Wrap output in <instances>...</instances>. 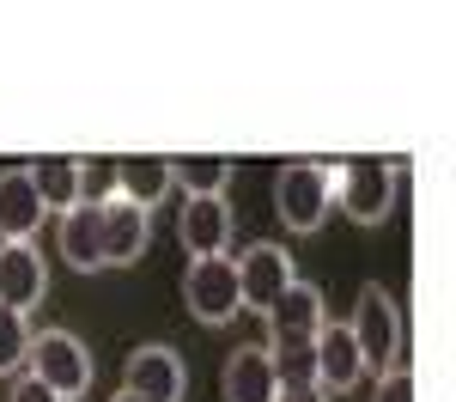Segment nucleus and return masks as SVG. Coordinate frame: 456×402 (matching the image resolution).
Wrapping results in <instances>:
<instances>
[{"label": "nucleus", "mask_w": 456, "mask_h": 402, "mask_svg": "<svg viewBox=\"0 0 456 402\" xmlns=\"http://www.w3.org/2000/svg\"><path fill=\"white\" fill-rule=\"evenodd\" d=\"M347 335H353V348H359V360H365V372H389V365H402L408 324H402L395 292L378 287V281H365V287H359V299H353Z\"/></svg>", "instance_id": "obj_1"}, {"label": "nucleus", "mask_w": 456, "mask_h": 402, "mask_svg": "<svg viewBox=\"0 0 456 402\" xmlns=\"http://www.w3.org/2000/svg\"><path fill=\"white\" fill-rule=\"evenodd\" d=\"M25 372H31L43 390H55L61 402H79L86 390H92V378H98V365H92V348H86L73 329H31Z\"/></svg>", "instance_id": "obj_2"}, {"label": "nucleus", "mask_w": 456, "mask_h": 402, "mask_svg": "<svg viewBox=\"0 0 456 402\" xmlns=\"http://www.w3.org/2000/svg\"><path fill=\"white\" fill-rule=\"evenodd\" d=\"M335 208V165L329 159H286L274 171V214L286 232H316Z\"/></svg>", "instance_id": "obj_3"}, {"label": "nucleus", "mask_w": 456, "mask_h": 402, "mask_svg": "<svg viewBox=\"0 0 456 402\" xmlns=\"http://www.w3.org/2000/svg\"><path fill=\"white\" fill-rule=\"evenodd\" d=\"M335 208L359 226H384L395 208V165L389 159H341L335 165Z\"/></svg>", "instance_id": "obj_4"}, {"label": "nucleus", "mask_w": 456, "mask_h": 402, "mask_svg": "<svg viewBox=\"0 0 456 402\" xmlns=\"http://www.w3.org/2000/svg\"><path fill=\"white\" fill-rule=\"evenodd\" d=\"M183 305H189V317L195 324H232L244 305H238V262H232V250L225 256H195L189 262V275H183Z\"/></svg>", "instance_id": "obj_5"}, {"label": "nucleus", "mask_w": 456, "mask_h": 402, "mask_svg": "<svg viewBox=\"0 0 456 402\" xmlns=\"http://www.w3.org/2000/svg\"><path fill=\"white\" fill-rule=\"evenodd\" d=\"M232 262H238V305H244V311H256V317H268V305H274V299L298 281L292 250H286V244H274V238L249 244V250L232 256Z\"/></svg>", "instance_id": "obj_6"}, {"label": "nucleus", "mask_w": 456, "mask_h": 402, "mask_svg": "<svg viewBox=\"0 0 456 402\" xmlns=\"http://www.w3.org/2000/svg\"><path fill=\"white\" fill-rule=\"evenodd\" d=\"M122 390L134 402H183L189 397V365L171 341H146L122 365Z\"/></svg>", "instance_id": "obj_7"}, {"label": "nucleus", "mask_w": 456, "mask_h": 402, "mask_svg": "<svg viewBox=\"0 0 456 402\" xmlns=\"http://www.w3.org/2000/svg\"><path fill=\"white\" fill-rule=\"evenodd\" d=\"M232 201L225 195H183V214H176V244L195 256H225L232 250Z\"/></svg>", "instance_id": "obj_8"}, {"label": "nucleus", "mask_w": 456, "mask_h": 402, "mask_svg": "<svg viewBox=\"0 0 456 402\" xmlns=\"http://www.w3.org/2000/svg\"><path fill=\"white\" fill-rule=\"evenodd\" d=\"M49 299V262L37 244H0V305L31 317L37 305Z\"/></svg>", "instance_id": "obj_9"}, {"label": "nucleus", "mask_w": 456, "mask_h": 402, "mask_svg": "<svg viewBox=\"0 0 456 402\" xmlns=\"http://www.w3.org/2000/svg\"><path fill=\"white\" fill-rule=\"evenodd\" d=\"M311 354H316V390H322V397H347V390H359L365 360H359V348H353L347 324H322L311 335Z\"/></svg>", "instance_id": "obj_10"}, {"label": "nucleus", "mask_w": 456, "mask_h": 402, "mask_svg": "<svg viewBox=\"0 0 456 402\" xmlns=\"http://www.w3.org/2000/svg\"><path fill=\"white\" fill-rule=\"evenodd\" d=\"M55 250H61L68 268L98 275V268H104V208L73 201L68 214H55Z\"/></svg>", "instance_id": "obj_11"}, {"label": "nucleus", "mask_w": 456, "mask_h": 402, "mask_svg": "<svg viewBox=\"0 0 456 402\" xmlns=\"http://www.w3.org/2000/svg\"><path fill=\"white\" fill-rule=\"evenodd\" d=\"M43 201H37L31 189V171L25 165H12V171H0V244H37V232H43Z\"/></svg>", "instance_id": "obj_12"}, {"label": "nucleus", "mask_w": 456, "mask_h": 402, "mask_svg": "<svg viewBox=\"0 0 456 402\" xmlns=\"http://www.w3.org/2000/svg\"><path fill=\"white\" fill-rule=\"evenodd\" d=\"M219 397L225 402H274L281 397V378H274V360H268V348H238V354H225L219 365Z\"/></svg>", "instance_id": "obj_13"}, {"label": "nucleus", "mask_w": 456, "mask_h": 402, "mask_svg": "<svg viewBox=\"0 0 456 402\" xmlns=\"http://www.w3.org/2000/svg\"><path fill=\"white\" fill-rule=\"evenodd\" d=\"M322 324H329L322 287H311V281H292V287L268 305V341H311Z\"/></svg>", "instance_id": "obj_14"}, {"label": "nucleus", "mask_w": 456, "mask_h": 402, "mask_svg": "<svg viewBox=\"0 0 456 402\" xmlns=\"http://www.w3.org/2000/svg\"><path fill=\"white\" fill-rule=\"evenodd\" d=\"M146 244H152V214L134 208V201H104V268H128L141 262Z\"/></svg>", "instance_id": "obj_15"}, {"label": "nucleus", "mask_w": 456, "mask_h": 402, "mask_svg": "<svg viewBox=\"0 0 456 402\" xmlns=\"http://www.w3.org/2000/svg\"><path fill=\"white\" fill-rule=\"evenodd\" d=\"M116 195L152 214L171 195V152H122L116 159Z\"/></svg>", "instance_id": "obj_16"}, {"label": "nucleus", "mask_w": 456, "mask_h": 402, "mask_svg": "<svg viewBox=\"0 0 456 402\" xmlns=\"http://www.w3.org/2000/svg\"><path fill=\"white\" fill-rule=\"evenodd\" d=\"M25 171H31V189H37V201H43V214H68L73 201H79V152H43Z\"/></svg>", "instance_id": "obj_17"}, {"label": "nucleus", "mask_w": 456, "mask_h": 402, "mask_svg": "<svg viewBox=\"0 0 456 402\" xmlns=\"http://www.w3.org/2000/svg\"><path fill=\"white\" fill-rule=\"evenodd\" d=\"M232 177H238V159H225V152H176L171 159V189L183 195H225Z\"/></svg>", "instance_id": "obj_18"}, {"label": "nucleus", "mask_w": 456, "mask_h": 402, "mask_svg": "<svg viewBox=\"0 0 456 402\" xmlns=\"http://www.w3.org/2000/svg\"><path fill=\"white\" fill-rule=\"evenodd\" d=\"M262 348H268V360H274L281 390H305V384H316V354H311V341H262Z\"/></svg>", "instance_id": "obj_19"}, {"label": "nucleus", "mask_w": 456, "mask_h": 402, "mask_svg": "<svg viewBox=\"0 0 456 402\" xmlns=\"http://www.w3.org/2000/svg\"><path fill=\"white\" fill-rule=\"evenodd\" d=\"M79 201H92V208L116 201V159H104V152H79Z\"/></svg>", "instance_id": "obj_20"}, {"label": "nucleus", "mask_w": 456, "mask_h": 402, "mask_svg": "<svg viewBox=\"0 0 456 402\" xmlns=\"http://www.w3.org/2000/svg\"><path fill=\"white\" fill-rule=\"evenodd\" d=\"M25 348H31V324H25L19 311H6V305H0V378L25 365Z\"/></svg>", "instance_id": "obj_21"}, {"label": "nucleus", "mask_w": 456, "mask_h": 402, "mask_svg": "<svg viewBox=\"0 0 456 402\" xmlns=\"http://www.w3.org/2000/svg\"><path fill=\"white\" fill-rule=\"evenodd\" d=\"M371 402H414V372H408V365H389V372H378V390H371Z\"/></svg>", "instance_id": "obj_22"}, {"label": "nucleus", "mask_w": 456, "mask_h": 402, "mask_svg": "<svg viewBox=\"0 0 456 402\" xmlns=\"http://www.w3.org/2000/svg\"><path fill=\"white\" fill-rule=\"evenodd\" d=\"M6 402H61V397H55V390H43V384H37L31 372H25V378L12 384V397H6Z\"/></svg>", "instance_id": "obj_23"}, {"label": "nucleus", "mask_w": 456, "mask_h": 402, "mask_svg": "<svg viewBox=\"0 0 456 402\" xmlns=\"http://www.w3.org/2000/svg\"><path fill=\"white\" fill-rule=\"evenodd\" d=\"M274 402H329V397H322L316 384H305V390H281V397H274Z\"/></svg>", "instance_id": "obj_24"}, {"label": "nucleus", "mask_w": 456, "mask_h": 402, "mask_svg": "<svg viewBox=\"0 0 456 402\" xmlns=\"http://www.w3.org/2000/svg\"><path fill=\"white\" fill-rule=\"evenodd\" d=\"M110 402H134V397H128V390H116V397H110Z\"/></svg>", "instance_id": "obj_25"}]
</instances>
